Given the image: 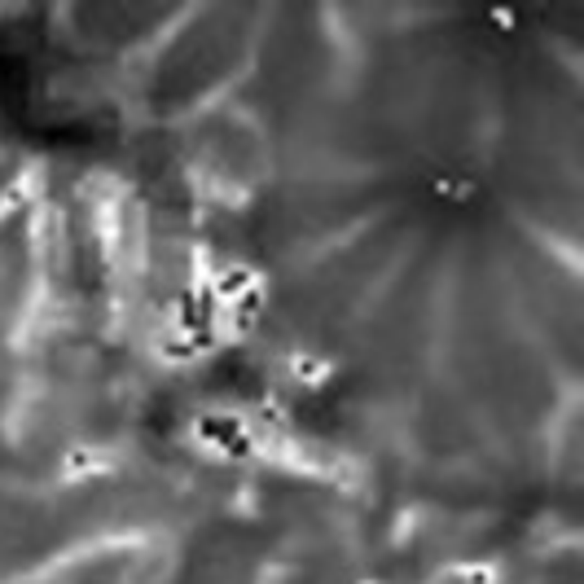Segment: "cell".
<instances>
[{
    "label": "cell",
    "mask_w": 584,
    "mask_h": 584,
    "mask_svg": "<svg viewBox=\"0 0 584 584\" xmlns=\"http://www.w3.org/2000/svg\"><path fill=\"white\" fill-rule=\"evenodd\" d=\"M281 35H285V14H281ZM277 70H281V57H277ZM272 105H277V88H272ZM268 132H272V119H268ZM264 150H268V141H264ZM259 163H264V154H259ZM250 185H255V176H250ZM246 198H250V189H246ZM242 216H246V202H242ZM237 229H242V220H237ZM233 242H237V233H233Z\"/></svg>",
    "instance_id": "cell-1"
}]
</instances>
